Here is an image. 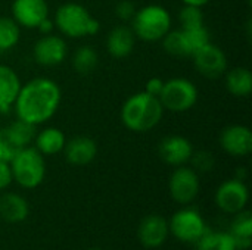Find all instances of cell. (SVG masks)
<instances>
[{
	"label": "cell",
	"mask_w": 252,
	"mask_h": 250,
	"mask_svg": "<svg viewBox=\"0 0 252 250\" xmlns=\"http://www.w3.org/2000/svg\"><path fill=\"white\" fill-rule=\"evenodd\" d=\"M182 29L185 31V34H186V37H188V41H189V44H190L193 53H195L199 47H202V46H205L207 43L211 41V38H210V31L207 29L205 25L193 27V28H182Z\"/></svg>",
	"instance_id": "obj_29"
},
{
	"label": "cell",
	"mask_w": 252,
	"mask_h": 250,
	"mask_svg": "<svg viewBox=\"0 0 252 250\" xmlns=\"http://www.w3.org/2000/svg\"><path fill=\"white\" fill-rule=\"evenodd\" d=\"M53 27H55V22H53L52 19H49V16H47L46 19H43V21L38 24L37 29H38L43 35H46V34H52Z\"/></svg>",
	"instance_id": "obj_35"
},
{
	"label": "cell",
	"mask_w": 252,
	"mask_h": 250,
	"mask_svg": "<svg viewBox=\"0 0 252 250\" xmlns=\"http://www.w3.org/2000/svg\"><path fill=\"white\" fill-rule=\"evenodd\" d=\"M9 164L13 181L24 189L32 190L38 187L46 177L44 156L35 147L27 146L18 150Z\"/></svg>",
	"instance_id": "obj_5"
},
{
	"label": "cell",
	"mask_w": 252,
	"mask_h": 250,
	"mask_svg": "<svg viewBox=\"0 0 252 250\" xmlns=\"http://www.w3.org/2000/svg\"><path fill=\"white\" fill-rule=\"evenodd\" d=\"M158 99L162 108L170 112H188L198 102V88L188 78H171L164 81V87Z\"/></svg>",
	"instance_id": "obj_6"
},
{
	"label": "cell",
	"mask_w": 252,
	"mask_h": 250,
	"mask_svg": "<svg viewBox=\"0 0 252 250\" xmlns=\"http://www.w3.org/2000/svg\"><path fill=\"white\" fill-rule=\"evenodd\" d=\"M30 215L28 202L16 193H6L0 197V218L10 224L24 222Z\"/></svg>",
	"instance_id": "obj_19"
},
{
	"label": "cell",
	"mask_w": 252,
	"mask_h": 250,
	"mask_svg": "<svg viewBox=\"0 0 252 250\" xmlns=\"http://www.w3.org/2000/svg\"><path fill=\"white\" fill-rule=\"evenodd\" d=\"M61 100V87L50 78L38 77L21 85L13 109L18 119L37 127L56 113Z\"/></svg>",
	"instance_id": "obj_1"
},
{
	"label": "cell",
	"mask_w": 252,
	"mask_h": 250,
	"mask_svg": "<svg viewBox=\"0 0 252 250\" xmlns=\"http://www.w3.org/2000/svg\"><path fill=\"white\" fill-rule=\"evenodd\" d=\"M226 88L235 97H248L252 91V74L248 68L226 71Z\"/></svg>",
	"instance_id": "obj_21"
},
{
	"label": "cell",
	"mask_w": 252,
	"mask_h": 250,
	"mask_svg": "<svg viewBox=\"0 0 252 250\" xmlns=\"http://www.w3.org/2000/svg\"><path fill=\"white\" fill-rule=\"evenodd\" d=\"M183 4L186 6H195V7H204L205 4H208L210 0H182Z\"/></svg>",
	"instance_id": "obj_36"
},
{
	"label": "cell",
	"mask_w": 252,
	"mask_h": 250,
	"mask_svg": "<svg viewBox=\"0 0 252 250\" xmlns=\"http://www.w3.org/2000/svg\"><path fill=\"white\" fill-rule=\"evenodd\" d=\"M22 83L18 74L7 65L0 63V112L6 113L13 108Z\"/></svg>",
	"instance_id": "obj_18"
},
{
	"label": "cell",
	"mask_w": 252,
	"mask_h": 250,
	"mask_svg": "<svg viewBox=\"0 0 252 250\" xmlns=\"http://www.w3.org/2000/svg\"><path fill=\"white\" fill-rule=\"evenodd\" d=\"M168 228L177 240L185 243H196L208 231L201 214L195 209L177 211L171 217Z\"/></svg>",
	"instance_id": "obj_7"
},
{
	"label": "cell",
	"mask_w": 252,
	"mask_h": 250,
	"mask_svg": "<svg viewBox=\"0 0 252 250\" xmlns=\"http://www.w3.org/2000/svg\"><path fill=\"white\" fill-rule=\"evenodd\" d=\"M34 143H35V149L43 156L44 155L50 156V155H58L63 150L66 139L63 131H61L56 127H49L35 134Z\"/></svg>",
	"instance_id": "obj_20"
},
{
	"label": "cell",
	"mask_w": 252,
	"mask_h": 250,
	"mask_svg": "<svg viewBox=\"0 0 252 250\" xmlns=\"http://www.w3.org/2000/svg\"><path fill=\"white\" fill-rule=\"evenodd\" d=\"M134 35L143 41H159L171 29V15L159 4H148L136 10L131 19Z\"/></svg>",
	"instance_id": "obj_4"
},
{
	"label": "cell",
	"mask_w": 252,
	"mask_h": 250,
	"mask_svg": "<svg viewBox=\"0 0 252 250\" xmlns=\"http://www.w3.org/2000/svg\"><path fill=\"white\" fill-rule=\"evenodd\" d=\"M55 25L58 29L69 38H81L86 35H94L100 29V24L92 13L75 1L63 3L55 13Z\"/></svg>",
	"instance_id": "obj_3"
},
{
	"label": "cell",
	"mask_w": 252,
	"mask_h": 250,
	"mask_svg": "<svg viewBox=\"0 0 252 250\" xmlns=\"http://www.w3.org/2000/svg\"><path fill=\"white\" fill-rule=\"evenodd\" d=\"M66 161L74 167H84L94 161L97 155V144L87 136H78L65 143L63 147Z\"/></svg>",
	"instance_id": "obj_16"
},
{
	"label": "cell",
	"mask_w": 252,
	"mask_h": 250,
	"mask_svg": "<svg viewBox=\"0 0 252 250\" xmlns=\"http://www.w3.org/2000/svg\"><path fill=\"white\" fill-rule=\"evenodd\" d=\"M12 18L19 27L37 28L38 24L49 16V4L46 0H13Z\"/></svg>",
	"instance_id": "obj_13"
},
{
	"label": "cell",
	"mask_w": 252,
	"mask_h": 250,
	"mask_svg": "<svg viewBox=\"0 0 252 250\" xmlns=\"http://www.w3.org/2000/svg\"><path fill=\"white\" fill-rule=\"evenodd\" d=\"M168 234H170L168 221L162 215H157V214L145 217L137 231L142 246L148 249L161 248L165 243Z\"/></svg>",
	"instance_id": "obj_15"
},
{
	"label": "cell",
	"mask_w": 252,
	"mask_h": 250,
	"mask_svg": "<svg viewBox=\"0 0 252 250\" xmlns=\"http://www.w3.org/2000/svg\"><path fill=\"white\" fill-rule=\"evenodd\" d=\"M12 181L13 178H12L10 164L0 159V190H4L6 187H9Z\"/></svg>",
	"instance_id": "obj_33"
},
{
	"label": "cell",
	"mask_w": 252,
	"mask_h": 250,
	"mask_svg": "<svg viewBox=\"0 0 252 250\" xmlns=\"http://www.w3.org/2000/svg\"><path fill=\"white\" fill-rule=\"evenodd\" d=\"M196 250H238V248L229 233L207 231L196 242Z\"/></svg>",
	"instance_id": "obj_26"
},
{
	"label": "cell",
	"mask_w": 252,
	"mask_h": 250,
	"mask_svg": "<svg viewBox=\"0 0 252 250\" xmlns=\"http://www.w3.org/2000/svg\"><path fill=\"white\" fill-rule=\"evenodd\" d=\"M162 46L167 53L177 57H189L193 55V50L183 29H176V31L170 29L162 38Z\"/></svg>",
	"instance_id": "obj_23"
},
{
	"label": "cell",
	"mask_w": 252,
	"mask_h": 250,
	"mask_svg": "<svg viewBox=\"0 0 252 250\" xmlns=\"http://www.w3.org/2000/svg\"><path fill=\"white\" fill-rule=\"evenodd\" d=\"M179 21L182 24V28H193V27H201L204 24V13L202 7H195V6H183V9L179 13Z\"/></svg>",
	"instance_id": "obj_28"
},
{
	"label": "cell",
	"mask_w": 252,
	"mask_h": 250,
	"mask_svg": "<svg viewBox=\"0 0 252 250\" xmlns=\"http://www.w3.org/2000/svg\"><path fill=\"white\" fill-rule=\"evenodd\" d=\"M162 87H164V81H162L161 78L155 77V78L148 80L146 87H145V91H146L148 94H152V96H155V97H159V94H161V91H162Z\"/></svg>",
	"instance_id": "obj_34"
},
{
	"label": "cell",
	"mask_w": 252,
	"mask_h": 250,
	"mask_svg": "<svg viewBox=\"0 0 252 250\" xmlns=\"http://www.w3.org/2000/svg\"><path fill=\"white\" fill-rule=\"evenodd\" d=\"M164 108L158 97L146 91L130 96L121 108V121L124 127L134 133H148L162 119Z\"/></svg>",
	"instance_id": "obj_2"
},
{
	"label": "cell",
	"mask_w": 252,
	"mask_h": 250,
	"mask_svg": "<svg viewBox=\"0 0 252 250\" xmlns=\"http://www.w3.org/2000/svg\"><path fill=\"white\" fill-rule=\"evenodd\" d=\"M220 146L230 156H248L252 152V131L247 125H229L220 134Z\"/></svg>",
	"instance_id": "obj_12"
},
{
	"label": "cell",
	"mask_w": 252,
	"mask_h": 250,
	"mask_svg": "<svg viewBox=\"0 0 252 250\" xmlns=\"http://www.w3.org/2000/svg\"><path fill=\"white\" fill-rule=\"evenodd\" d=\"M21 27L15 22L13 18L1 16L0 18V52L13 49L21 35Z\"/></svg>",
	"instance_id": "obj_27"
},
{
	"label": "cell",
	"mask_w": 252,
	"mask_h": 250,
	"mask_svg": "<svg viewBox=\"0 0 252 250\" xmlns=\"http://www.w3.org/2000/svg\"><path fill=\"white\" fill-rule=\"evenodd\" d=\"M238 250H247L251 248L252 242V215L248 211H241L236 214V218L232 222L229 233Z\"/></svg>",
	"instance_id": "obj_22"
},
{
	"label": "cell",
	"mask_w": 252,
	"mask_h": 250,
	"mask_svg": "<svg viewBox=\"0 0 252 250\" xmlns=\"http://www.w3.org/2000/svg\"><path fill=\"white\" fill-rule=\"evenodd\" d=\"M171 197L180 205L192 203L199 193V177L193 168L180 165L176 167L168 181Z\"/></svg>",
	"instance_id": "obj_8"
},
{
	"label": "cell",
	"mask_w": 252,
	"mask_h": 250,
	"mask_svg": "<svg viewBox=\"0 0 252 250\" xmlns=\"http://www.w3.org/2000/svg\"><path fill=\"white\" fill-rule=\"evenodd\" d=\"M136 6L133 4V1L130 0H121L118 1L117 7H115V13L120 19L123 21H131L134 13H136Z\"/></svg>",
	"instance_id": "obj_32"
},
{
	"label": "cell",
	"mask_w": 252,
	"mask_h": 250,
	"mask_svg": "<svg viewBox=\"0 0 252 250\" xmlns=\"http://www.w3.org/2000/svg\"><path fill=\"white\" fill-rule=\"evenodd\" d=\"M18 150H21V149H18L10 141L7 133H6V128H1L0 130V159L1 161H6V162H10L12 158L16 155Z\"/></svg>",
	"instance_id": "obj_31"
},
{
	"label": "cell",
	"mask_w": 252,
	"mask_h": 250,
	"mask_svg": "<svg viewBox=\"0 0 252 250\" xmlns=\"http://www.w3.org/2000/svg\"><path fill=\"white\" fill-rule=\"evenodd\" d=\"M248 187L242 180L238 178L226 180L216 192V203L226 214L236 215L238 212L244 211L248 203Z\"/></svg>",
	"instance_id": "obj_10"
},
{
	"label": "cell",
	"mask_w": 252,
	"mask_h": 250,
	"mask_svg": "<svg viewBox=\"0 0 252 250\" xmlns=\"http://www.w3.org/2000/svg\"><path fill=\"white\" fill-rule=\"evenodd\" d=\"M6 133H7L10 141L18 149H24V147L30 146V143L34 140V137L37 134L35 125L28 124L22 119H16L9 127H6Z\"/></svg>",
	"instance_id": "obj_24"
},
{
	"label": "cell",
	"mask_w": 252,
	"mask_h": 250,
	"mask_svg": "<svg viewBox=\"0 0 252 250\" xmlns=\"http://www.w3.org/2000/svg\"><path fill=\"white\" fill-rule=\"evenodd\" d=\"M189 162H192V168L195 171H201V172H210L216 165V159L213 153L207 150L193 152Z\"/></svg>",
	"instance_id": "obj_30"
},
{
	"label": "cell",
	"mask_w": 252,
	"mask_h": 250,
	"mask_svg": "<svg viewBox=\"0 0 252 250\" xmlns=\"http://www.w3.org/2000/svg\"><path fill=\"white\" fill-rule=\"evenodd\" d=\"M68 46L59 35L46 34L38 38L32 47L34 60L41 66H56L66 57Z\"/></svg>",
	"instance_id": "obj_11"
},
{
	"label": "cell",
	"mask_w": 252,
	"mask_h": 250,
	"mask_svg": "<svg viewBox=\"0 0 252 250\" xmlns=\"http://www.w3.org/2000/svg\"><path fill=\"white\" fill-rule=\"evenodd\" d=\"M193 65L198 72L207 78H219L227 71V56L219 46L211 41L199 47L193 55Z\"/></svg>",
	"instance_id": "obj_9"
},
{
	"label": "cell",
	"mask_w": 252,
	"mask_h": 250,
	"mask_svg": "<svg viewBox=\"0 0 252 250\" xmlns=\"http://www.w3.org/2000/svg\"><path fill=\"white\" fill-rule=\"evenodd\" d=\"M93 250H102V249H93Z\"/></svg>",
	"instance_id": "obj_37"
},
{
	"label": "cell",
	"mask_w": 252,
	"mask_h": 250,
	"mask_svg": "<svg viewBox=\"0 0 252 250\" xmlns=\"http://www.w3.org/2000/svg\"><path fill=\"white\" fill-rule=\"evenodd\" d=\"M134 43H136V35L133 29L130 27L120 25V27H115L108 34L106 50L111 56L117 59H123V57H127L133 52Z\"/></svg>",
	"instance_id": "obj_17"
},
{
	"label": "cell",
	"mask_w": 252,
	"mask_h": 250,
	"mask_svg": "<svg viewBox=\"0 0 252 250\" xmlns=\"http://www.w3.org/2000/svg\"><path fill=\"white\" fill-rule=\"evenodd\" d=\"M158 153L165 164L171 167H180L190 161L193 146L186 137L173 134L161 140L158 146Z\"/></svg>",
	"instance_id": "obj_14"
},
{
	"label": "cell",
	"mask_w": 252,
	"mask_h": 250,
	"mask_svg": "<svg viewBox=\"0 0 252 250\" xmlns=\"http://www.w3.org/2000/svg\"><path fill=\"white\" fill-rule=\"evenodd\" d=\"M71 62H72V68L78 74L87 75L93 72L99 65V55L92 46H81L74 52Z\"/></svg>",
	"instance_id": "obj_25"
}]
</instances>
